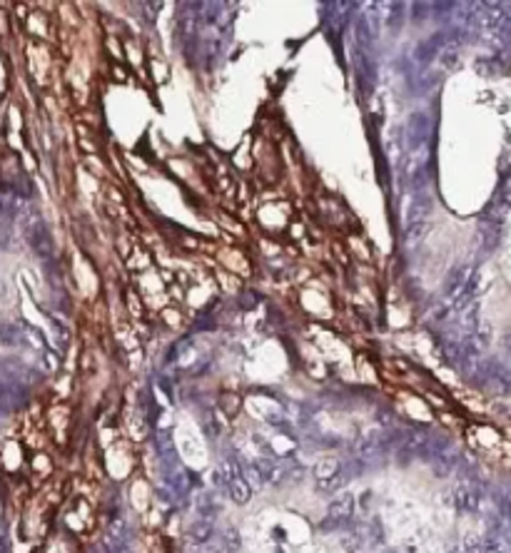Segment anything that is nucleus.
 I'll return each instance as SVG.
<instances>
[{
    "label": "nucleus",
    "instance_id": "nucleus-7",
    "mask_svg": "<svg viewBox=\"0 0 511 553\" xmlns=\"http://www.w3.org/2000/svg\"><path fill=\"white\" fill-rule=\"evenodd\" d=\"M222 538H225V548H227V553H239V548H242V536H239L237 529H227Z\"/></svg>",
    "mask_w": 511,
    "mask_h": 553
},
{
    "label": "nucleus",
    "instance_id": "nucleus-1",
    "mask_svg": "<svg viewBox=\"0 0 511 553\" xmlns=\"http://www.w3.org/2000/svg\"><path fill=\"white\" fill-rule=\"evenodd\" d=\"M354 513V496L352 494H340V496L335 498V501L330 503V508H327V519H324L322 529H332V526H342L344 521L352 519Z\"/></svg>",
    "mask_w": 511,
    "mask_h": 553
},
{
    "label": "nucleus",
    "instance_id": "nucleus-3",
    "mask_svg": "<svg viewBox=\"0 0 511 553\" xmlns=\"http://www.w3.org/2000/svg\"><path fill=\"white\" fill-rule=\"evenodd\" d=\"M30 247L40 259H50L52 257V240L50 232L46 227H33L30 229Z\"/></svg>",
    "mask_w": 511,
    "mask_h": 553
},
{
    "label": "nucleus",
    "instance_id": "nucleus-2",
    "mask_svg": "<svg viewBox=\"0 0 511 553\" xmlns=\"http://www.w3.org/2000/svg\"><path fill=\"white\" fill-rule=\"evenodd\" d=\"M252 466H255V473L265 484H282L290 476V471L284 466H279V464H274L272 459H257Z\"/></svg>",
    "mask_w": 511,
    "mask_h": 553
},
{
    "label": "nucleus",
    "instance_id": "nucleus-6",
    "mask_svg": "<svg viewBox=\"0 0 511 553\" xmlns=\"http://www.w3.org/2000/svg\"><path fill=\"white\" fill-rule=\"evenodd\" d=\"M212 531H215V526H212V521H204V519H197L192 526H190L188 536L192 538L195 543H204L212 538Z\"/></svg>",
    "mask_w": 511,
    "mask_h": 553
},
{
    "label": "nucleus",
    "instance_id": "nucleus-9",
    "mask_svg": "<svg viewBox=\"0 0 511 553\" xmlns=\"http://www.w3.org/2000/svg\"><path fill=\"white\" fill-rule=\"evenodd\" d=\"M220 409L225 411V414H237V409H239V399L234 396V394H222L220 396Z\"/></svg>",
    "mask_w": 511,
    "mask_h": 553
},
{
    "label": "nucleus",
    "instance_id": "nucleus-11",
    "mask_svg": "<svg viewBox=\"0 0 511 553\" xmlns=\"http://www.w3.org/2000/svg\"><path fill=\"white\" fill-rule=\"evenodd\" d=\"M125 553H127V551H125Z\"/></svg>",
    "mask_w": 511,
    "mask_h": 553
},
{
    "label": "nucleus",
    "instance_id": "nucleus-8",
    "mask_svg": "<svg viewBox=\"0 0 511 553\" xmlns=\"http://www.w3.org/2000/svg\"><path fill=\"white\" fill-rule=\"evenodd\" d=\"M424 229H426V222H409L407 224V229H404V240L407 242H412V240H421V237H424Z\"/></svg>",
    "mask_w": 511,
    "mask_h": 553
},
{
    "label": "nucleus",
    "instance_id": "nucleus-4",
    "mask_svg": "<svg viewBox=\"0 0 511 553\" xmlns=\"http://www.w3.org/2000/svg\"><path fill=\"white\" fill-rule=\"evenodd\" d=\"M342 468H344V464H342L340 459H322V461L314 466V479L319 481V486L330 484L332 479L340 476Z\"/></svg>",
    "mask_w": 511,
    "mask_h": 553
},
{
    "label": "nucleus",
    "instance_id": "nucleus-5",
    "mask_svg": "<svg viewBox=\"0 0 511 553\" xmlns=\"http://www.w3.org/2000/svg\"><path fill=\"white\" fill-rule=\"evenodd\" d=\"M227 491H230V498H232L234 503H247L252 496V486L244 481V476H234L227 484Z\"/></svg>",
    "mask_w": 511,
    "mask_h": 553
},
{
    "label": "nucleus",
    "instance_id": "nucleus-10",
    "mask_svg": "<svg viewBox=\"0 0 511 553\" xmlns=\"http://www.w3.org/2000/svg\"><path fill=\"white\" fill-rule=\"evenodd\" d=\"M46 359H48V364H50V369H57V364H60V361H57V359H55V357H52L50 352L46 354Z\"/></svg>",
    "mask_w": 511,
    "mask_h": 553
}]
</instances>
